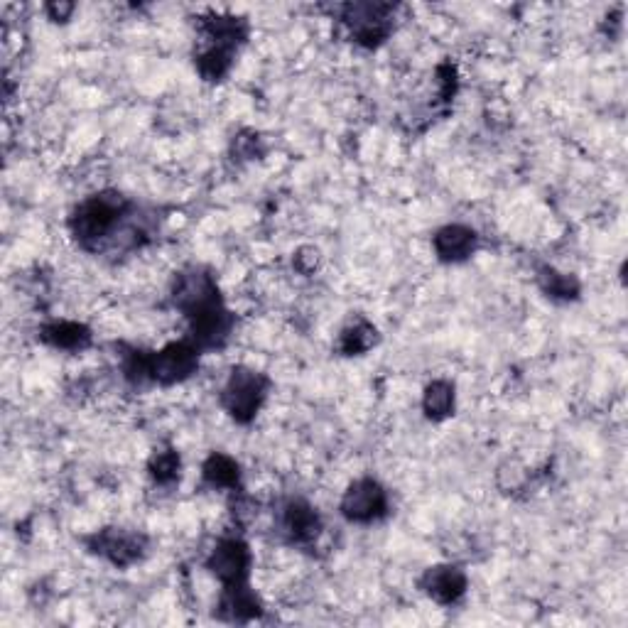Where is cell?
<instances>
[{"label":"cell","mask_w":628,"mask_h":628,"mask_svg":"<svg viewBox=\"0 0 628 628\" xmlns=\"http://www.w3.org/2000/svg\"><path fill=\"white\" fill-rule=\"evenodd\" d=\"M175 305L192 324V339L197 346H219L229 337L231 317L224 310L211 275L197 268L182 273L177 278Z\"/></svg>","instance_id":"6da1fadb"},{"label":"cell","mask_w":628,"mask_h":628,"mask_svg":"<svg viewBox=\"0 0 628 628\" xmlns=\"http://www.w3.org/2000/svg\"><path fill=\"white\" fill-rule=\"evenodd\" d=\"M131 204L116 192H104L89 197L79 204L72 216V234L84 248L99 251L106 241H111L116 231H121Z\"/></svg>","instance_id":"7a4b0ae2"},{"label":"cell","mask_w":628,"mask_h":628,"mask_svg":"<svg viewBox=\"0 0 628 628\" xmlns=\"http://www.w3.org/2000/svg\"><path fill=\"white\" fill-rule=\"evenodd\" d=\"M199 364V346L192 341H177V344L165 346L162 351L155 354H143V351H135L128 359V376L148 378V381L162 383V386H172V383H180L184 378H189L194 373V368Z\"/></svg>","instance_id":"3957f363"},{"label":"cell","mask_w":628,"mask_h":628,"mask_svg":"<svg viewBox=\"0 0 628 628\" xmlns=\"http://www.w3.org/2000/svg\"><path fill=\"white\" fill-rule=\"evenodd\" d=\"M265 393H268V381L261 373L251 371V368H234L224 388V408L229 410L231 418L248 422L261 410Z\"/></svg>","instance_id":"277c9868"},{"label":"cell","mask_w":628,"mask_h":628,"mask_svg":"<svg viewBox=\"0 0 628 628\" xmlns=\"http://www.w3.org/2000/svg\"><path fill=\"white\" fill-rule=\"evenodd\" d=\"M344 23L349 25L351 37L361 45H378L391 32V5H349L344 15Z\"/></svg>","instance_id":"5b68a950"},{"label":"cell","mask_w":628,"mask_h":628,"mask_svg":"<svg viewBox=\"0 0 628 628\" xmlns=\"http://www.w3.org/2000/svg\"><path fill=\"white\" fill-rule=\"evenodd\" d=\"M388 508V496L383 486L373 479H361L346 491L344 501H341V513L349 521L356 523H371L381 518Z\"/></svg>","instance_id":"8992f818"},{"label":"cell","mask_w":628,"mask_h":628,"mask_svg":"<svg viewBox=\"0 0 628 628\" xmlns=\"http://www.w3.org/2000/svg\"><path fill=\"white\" fill-rule=\"evenodd\" d=\"M248 567H251V552L238 538L221 540L209 557V570L224 582V587L246 584Z\"/></svg>","instance_id":"52a82bcc"},{"label":"cell","mask_w":628,"mask_h":628,"mask_svg":"<svg viewBox=\"0 0 628 628\" xmlns=\"http://www.w3.org/2000/svg\"><path fill=\"white\" fill-rule=\"evenodd\" d=\"M91 550L104 555L108 562H113V565L126 567L143 555L145 538L138 533H131V530L108 528V530H101L99 535H94V545H91Z\"/></svg>","instance_id":"ba28073f"},{"label":"cell","mask_w":628,"mask_h":628,"mask_svg":"<svg viewBox=\"0 0 628 628\" xmlns=\"http://www.w3.org/2000/svg\"><path fill=\"white\" fill-rule=\"evenodd\" d=\"M422 587L435 602L454 604L467 589V577L457 567H435L422 579Z\"/></svg>","instance_id":"9c48e42d"},{"label":"cell","mask_w":628,"mask_h":628,"mask_svg":"<svg viewBox=\"0 0 628 628\" xmlns=\"http://www.w3.org/2000/svg\"><path fill=\"white\" fill-rule=\"evenodd\" d=\"M283 530L292 543H310L322 530L319 516L305 501H290L283 511Z\"/></svg>","instance_id":"30bf717a"},{"label":"cell","mask_w":628,"mask_h":628,"mask_svg":"<svg viewBox=\"0 0 628 628\" xmlns=\"http://www.w3.org/2000/svg\"><path fill=\"white\" fill-rule=\"evenodd\" d=\"M476 248V234L467 226H445V229L437 231L435 236V251L442 261H464L474 253Z\"/></svg>","instance_id":"8fae6325"},{"label":"cell","mask_w":628,"mask_h":628,"mask_svg":"<svg viewBox=\"0 0 628 628\" xmlns=\"http://www.w3.org/2000/svg\"><path fill=\"white\" fill-rule=\"evenodd\" d=\"M221 614L231 621H248L261 614V602L256 594L248 589V584H234L224 589L221 597Z\"/></svg>","instance_id":"7c38bea8"},{"label":"cell","mask_w":628,"mask_h":628,"mask_svg":"<svg viewBox=\"0 0 628 628\" xmlns=\"http://www.w3.org/2000/svg\"><path fill=\"white\" fill-rule=\"evenodd\" d=\"M89 337L91 334L86 332V327H81V324L77 322H57L42 332V339H45L47 344L57 346V349H72V351L84 349V346L89 344Z\"/></svg>","instance_id":"4fadbf2b"},{"label":"cell","mask_w":628,"mask_h":628,"mask_svg":"<svg viewBox=\"0 0 628 628\" xmlns=\"http://www.w3.org/2000/svg\"><path fill=\"white\" fill-rule=\"evenodd\" d=\"M204 479L214 489H236L238 464L226 454H211L207 464H204Z\"/></svg>","instance_id":"5bb4252c"},{"label":"cell","mask_w":628,"mask_h":628,"mask_svg":"<svg viewBox=\"0 0 628 628\" xmlns=\"http://www.w3.org/2000/svg\"><path fill=\"white\" fill-rule=\"evenodd\" d=\"M422 408L430 415L432 420L447 418L454 410V388L447 381H435L425 391V400H422Z\"/></svg>","instance_id":"9a60e30c"},{"label":"cell","mask_w":628,"mask_h":628,"mask_svg":"<svg viewBox=\"0 0 628 628\" xmlns=\"http://www.w3.org/2000/svg\"><path fill=\"white\" fill-rule=\"evenodd\" d=\"M376 339H378L376 329H373L371 324L356 322L354 327H349V329H344V332H341L339 349L349 356L364 354V351H368L373 344H376Z\"/></svg>","instance_id":"2e32d148"},{"label":"cell","mask_w":628,"mask_h":628,"mask_svg":"<svg viewBox=\"0 0 628 628\" xmlns=\"http://www.w3.org/2000/svg\"><path fill=\"white\" fill-rule=\"evenodd\" d=\"M540 283H543V290L548 292V295L552 297H565V300H570V297L577 295V283L572 278H567V275H560L555 273V270H543V275H540Z\"/></svg>","instance_id":"e0dca14e"},{"label":"cell","mask_w":628,"mask_h":628,"mask_svg":"<svg viewBox=\"0 0 628 628\" xmlns=\"http://www.w3.org/2000/svg\"><path fill=\"white\" fill-rule=\"evenodd\" d=\"M177 471H180V457H177V452H172V449L157 452L153 462H150V474H153L160 484L177 479Z\"/></svg>","instance_id":"ac0fdd59"},{"label":"cell","mask_w":628,"mask_h":628,"mask_svg":"<svg viewBox=\"0 0 628 628\" xmlns=\"http://www.w3.org/2000/svg\"><path fill=\"white\" fill-rule=\"evenodd\" d=\"M47 10H50V13H52V20H64V18H69V13H72V10H74V5H69V3L67 5H57V3H54Z\"/></svg>","instance_id":"d6986e66"}]
</instances>
